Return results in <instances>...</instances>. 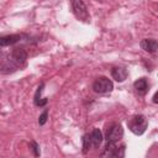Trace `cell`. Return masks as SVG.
Masks as SVG:
<instances>
[{"mask_svg": "<svg viewBox=\"0 0 158 158\" xmlns=\"http://www.w3.org/2000/svg\"><path fill=\"white\" fill-rule=\"evenodd\" d=\"M27 60V53L23 48H14L11 53L6 54L0 60V73L10 74L21 69Z\"/></svg>", "mask_w": 158, "mask_h": 158, "instance_id": "cell-1", "label": "cell"}, {"mask_svg": "<svg viewBox=\"0 0 158 158\" xmlns=\"http://www.w3.org/2000/svg\"><path fill=\"white\" fill-rule=\"evenodd\" d=\"M127 126L132 133L141 136L146 132V130L148 127V121H147L146 116H143V115H135L133 117H131L128 120Z\"/></svg>", "mask_w": 158, "mask_h": 158, "instance_id": "cell-2", "label": "cell"}, {"mask_svg": "<svg viewBox=\"0 0 158 158\" xmlns=\"http://www.w3.org/2000/svg\"><path fill=\"white\" fill-rule=\"evenodd\" d=\"M126 144L117 146L116 143H106L101 152V158H125Z\"/></svg>", "mask_w": 158, "mask_h": 158, "instance_id": "cell-3", "label": "cell"}, {"mask_svg": "<svg viewBox=\"0 0 158 158\" xmlns=\"http://www.w3.org/2000/svg\"><path fill=\"white\" fill-rule=\"evenodd\" d=\"M123 137V128L120 123L111 122L106 126L105 131V139L106 143H117Z\"/></svg>", "mask_w": 158, "mask_h": 158, "instance_id": "cell-4", "label": "cell"}, {"mask_svg": "<svg viewBox=\"0 0 158 158\" xmlns=\"http://www.w3.org/2000/svg\"><path fill=\"white\" fill-rule=\"evenodd\" d=\"M72 9H73V12L77 19H79L80 21H84V22H90V15H89L88 7L84 1H80V0L72 1Z\"/></svg>", "mask_w": 158, "mask_h": 158, "instance_id": "cell-5", "label": "cell"}, {"mask_svg": "<svg viewBox=\"0 0 158 158\" xmlns=\"http://www.w3.org/2000/svg\"><path fill=\"white\" fill-rule=\"evenodd\" d=\"M112 89H114V84L106 77H99L93 83V90L98 94H106L112 91Z\"/></svg>", "mask_w": 158, "mask_h": 158, "instance_id": "cell-6", "label": "cell"}, {"mask_svg": "<svg viewBox=\"0 0 158 158\" xmlns=\"http://www.w3.org/2000/svg\"><path fill=\"white\" fill-rule=\"evenodd\" d=\"M86 136H88V138H89V142H90L91 148H98V147L101 144L102 138H104L102 132H101L99 128H93L90 133H86Z\"/></svg>", "mask_w": 158, "mask_h": 158, "instance_id": "cell-7", "label": "cell"}, {"mask_svg": "<svg viewBox=\"0 0 158 158\" xmlns=\"http://www.w3.org/2000/svg\"><path fill=\"white\" fill-rule=\"evenodd\" d=\"M139 46L143 51H146L148 53H152V54H154L157 52V48H158L157 40H154V38H143L139 42Z\"/></svg>", "mask_w": 158, "mask_h": 158, "instance_id": "cell-8", "label": "cell"}, {"mask_svg": "<svg viewBox=\"0 0 158 158\" xmlns=\"http://www.w3.org/2000/svg\"><path fill=\"white\" fill-rule=\"evenodd\" d=\"M127 75H128V72H127V68L125 67H114L111 69V77L118 83L125 81L127 79Z\"/></svg>", "mask_w": 158, "mask_h": 158, "instance_id": "cell-9", "label": "cell"}, {"mask_svg": "<svg viewBox=\"0 0 158 158\" xmlns=\"http://www.w3.org/2000/svg\"><path fill=\"white\" fill-rule=\"evenodd\" d=\"M148 88H149V84H148V81H147L146 78H139V79L135 80V83H133V89H135V91H136L138 95H141V96H143V95L147 94Z\"/></svg>", "mask_w": 158, "mask_h": 158, "instance_id": "cell-10", "label": "cell"}, {"mask_svg": "<svg viewBox=\"0 0 158 158\" xmlns=\"http://www.w3.org/2000/svg\"><path fill=\"white\" fill-rule=\"evenodd\" d=\"M43 88H44V83L42 81V83L37 86L36 93H35V96H33V102H35V105L38 106V107L46 106L47 102H48V99H47V98H42V96H41V95H42V91H43Z\"/></svg>", "mask_w": 158, "mask_h": 158, "instance_id": "cell-11", "label": "cell"}, {"mask_svg": "<svg viewBox=\"0 0 158 158\" xmlns=\"http://www.w3.org/2000/svg\"><path fill=\"white\" fill-rule=\"evenodd\" d=\"M21 38H22V35H5V36H0V47L14 46L15 43L20 42Z\"/></svg>", "mask_w": 158, "mask_h": 158, "instance_id": "cell-12", "label": "cell"}, {"mask_svg": "<svg viewBox=\"0 0 158 158\" xmlns=\"http://www.w3.org/2000/svg\"><path fill=\"white\" fill-rule=\"evenodd\" d=\"M30 148H31V151L33 152V156H35V157H40V154H41L40 144H38L36 141H31V143H30Z\"/></svg>", "mask_w": 158, "mask_h": 158, "instance_id": "cell-13", "label": "cell"}, {"mask_svg": "<svg viewBox=\"0 0 158 158\" xmlns=\"http://www.w3.org/2000/svg\"><path fill=\"white\" fill-rule=\"evenodd\" d=\"M47 120H48V109H46V110L40 115V117H38V123H40V126H43V125L47 122Z\"/></svg>", "mask_w": 158, "mask_h": 158, "instance_id": "cell-14", "label": "cell"}, {"mask_svg": "<svg viewBox=\"0 0 158 158\" xmlns=\"http://www.w3.org/2000/svg\"><path fill=\"white\" fill-rule=\"evenodd\" d=\"M157 95H158V93H154V95H153V102L154 104H157Z\"/></svg>", "mask_w": 158, "mask_h": 158, "instance_id": "cell-15", "label": "cell"}, {"mask_svg": "<svg viewBox=\"0 0 158 158\" xmlns=\"http://www.w3.org/2000/svg\"><path fill=\"white\" fill-rule=\"evenodd\" d=\"M0 56H1V51H0Z\"/></svg>", "mask_w": 158, "mask_h": 158, "instance_id": "cell-16", "label": "cell"}]
</instances>
